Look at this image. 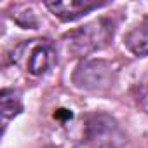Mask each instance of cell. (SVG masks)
Masks as SVG:
<instances>
[{
  "mask_svg": "<svg viewBox=\"0 0 148 148\" xmlns=\"http://www.w3.org/2000/svg\"><path fill=\"white\" fill-rule=\"evenodd\" d=\"M75 119H77V113L68 105H63V103L58 105L51 113V122L56 124V127L59 131H64V132H70V129L75 124Z\"/></svg>",
  "mask_w": 148,
  "mask_h": 148,
  "instance_id": "ba28073f",
  "label": "cell"
},
{
  "mask_svg": "<svg viewBox=\"0 0 148 148\" xmlns=\"http://www.w3.org/2000/svg\"><path fill=\"white\" fill-rule=\"evenodd\" d=\"M40 148H56V146H40Z\"/></svg>",
  "mask_w": 148,
  "mask_h": 148,
  "instance_id": "8fae6325",
  "label": "cell"
},
{
  "mask_svg": "<svg viewBox=\"0 0 148 148\" xmlns=\"http://www.w3.org/2000/svg\"><path fill=\"white\" fill-rule=\"evenodd\" d=\"M71 80L84 91H103L115 82V70L105 59H87L75 68Z\"/></svg>",
  "mask_w": 148,
  "mask_h": 148,
  "instance_id": "277c9868",
  "label": "cell"
},
{
  "mask_svg": "<svg viewBox=\"0 0 148 148\" xmlns=\"http://www.w3.org/2000/svg\"><path fill=\"white\" fill-rule=\"evenodd\" d=\"M132 98L136 101V105L148 113V71L143 73L139 77V80L134 84L132 87Z\"/></svg>",
  "mask_w": 148,
  "mask_h": 148,
  "instance_id": "30bf717a",
  "label": "cell"
},
{
  "mask_svg": "<svg viewBox=\"0 0 148 148\" xmlns=\"http://www.w3.org/2000/svg\"><path fill=\"white\" fill-rule=\"evenodd\" d=\"M9 61L23 71H26L28 75L42 77L49 73L58 63V52L51 40L33 38L16 45L9 54Z\"/></svg>",
  "mask_w": 148,
  "mask_h": 148,
  "instance_id": "7a4b0ae2",
  "label": "cell"
},
{
  "mask_svg": "<svg viewBox=\"0 0 148 148\" xmlns=\"http://www.w3.org/2000/svg\"><path fill=\"white\" fill-rule=\"evenodd\" d=\"M84 141L89 148H120L125 136L115 119L106 113H94L84 120Z\"/></svg>",
  "mask_w": 148,
  "mask_h": 148,
  "instance_id": "3957f363",
  "label": "cell"
},
{
  "mask_svg": "<svg viewBox=\"0 0 148 148\" xmlns=\"http://www.w3.org/2000/svg\"><path fill=\"white\" fill-rule=\"evenodd\" d=\"M124 45L134 56H148V16L125 33Z\"/></svg>",
  "mask_w": 148,
  "mask_h": 148,
  "instance_id": "8992f818",
  "label": "cell"
},
{
  "mask_svg": "<svg viewBox=\"0 0 148 148\" xmlns=\"http://www.w3.org/2000/svg\"><path fill=\"white\" fill-rule=\"evenodd\" d=\"M23 110V103H21V94L14 89H2L0 92V112H2V127L5 131L7 124L19 115Z\"/></svg>",
  "mask_w": 148,
  "mask_h": 148,
  "instance_id": "52a82bcc",
  "label": "cell"
},
{
  "mask_svg": "<svg viewBox=\"0 0 148 148\" xmlns=\"http://www.w3.org/2000/svg\"><path fill=\"white\" fill-rule=\"evenodd\" d=\"M108 2H96V0H56L45 2V7L61 21H75L99 7H105Z\"/></svg>",
  "mask_w": 148,
  "mask_h": 148,
  "instance_id": "5b68a950",
  "label": "cell"
},
{
  "mask_svg": "<svg viewBox=\"0 0 148 148\" xmlns=\"http://www.w3.org/2000/svg\"><path fill=\"white\" fill-rule=\"evenodd\" d=\"M113 38V23L106 18L94 19L63 35V45L73 58H86L105 49Z\"/></svg>",
  "mask_w": 148,
  "mask_h": 148,
  "instance_id": "6da1fadb",
  "label": "cell"
},
{
  "mask_svg": "<svg viewBox=\"0 0 148 148\" xmlns=\"http://www.w3.org/2000/svg\"><path fill=\"white\" fill-rule=\"evenodd\" d=\"M12 19L21 26V28H30V30H35L38 26V19L33 12L32 7L28 5H23V4H18L14 5V14H11Z\"/></svg>",
  "mask_w": 148,
  "mask_h": 148,
  "instance_id": "9c48e42d",
  "label": "cell"
}]
</instances>
